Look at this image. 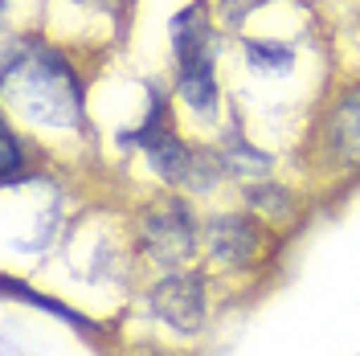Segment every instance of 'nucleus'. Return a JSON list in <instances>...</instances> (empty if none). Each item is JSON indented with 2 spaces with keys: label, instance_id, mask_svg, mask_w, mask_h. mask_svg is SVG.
Segmentation results:
<instances>
[{
  "label": "nucleus",
  "instance_id": "obj_1",
  "mask_svg": "<svg viewBox=\"0 0 360 356\" xmlns=\"http://www.w3.org/2000/svg\"><path fill=\"white\" fill-rule=\"evenodd\" d=\"M4 87L13 94V103L37 123H74L82 107V90L74 82L62 58H53L49 49H29L25 45V62L8 53L4 62Z\"/></svg>",
  "mask_w": 360,
  "mask_h": 356
},
{
  "label": "nucleus",
  "instance_id": "obj_3",
  "mask_svg": "<svg viewBox=\"0 0 360 356\" xmlns=\"http://www.w3.org/2000/svg\"><path fill=\"white\" fill-rule=\"evenodd\" d=\"M152 307L160 312V319L176 332H197L205 319V295H201V283L188 279V274H172L164 279L156 291H152Z\"/></svg>",
  "mask_w": 360,
  "mask_h": 356
},
{
  "label": "nucleus",
  "instance_id": "obj_8",
  "mask_svg": "<svg viewBox=\"0 0 360 356\" xmlns=\"http://www.w3.org/2000/svg\"><path fill=\"white\" fill-rule=\"evenodd\" d=\"M250 205L270 213V217H287L291 213V197L283 189H250Z\"/></svg>",
  "mask_w": 360,
  "mask_h": 356
},
{
  "label": "nucleus",
  "instance_id": "obj_2",
  "mask_svg": "<svg viewBox=\"0 0 360 356\" xmlns=\"http://www.w3.org/2000/svg\"><path fill=\"white\" fill-rule=\"evenodd\" d=\"M143 246L160 267H184L197 246V222L180 201H164L143 217Z\"/></svg>",
  "mask_w": 360,
  "mask_h": 356
},
{
  "label": "nucleus",
  "instance_id": "obj_5",
  "mask_svg": "<svg viewBox=\"0 0 360 356\" xmlns=\"http://www.w3.org/2000/svg\"><path fill=\"white\" fill-rule=\"evenodd\" d=\"M328 152L340 164L360 168V90H352L336 107V115H332V123H328Z\"/></svg>",
  "mask_w": 360,
  "mask_h": 356
},
{
  "label": "nucleus",
  "instance_id": "obj_9",
  "mask_svg": "<svg viewBox=\"0 0 360 356\" xmlns=\"http://www.w3.org/2000/svg\"><path fill=\"white\" fill-rule=\"evenodd\" d=\"M246 49H250V62H262V66H266V62H270V66H287V58H291V49H287V45H266V42L258 45V42H250Z\"/></svg>",
  "mask_w": 360,
  "mask_h": 356
},
{
  "label": "nucleus",
  "instance_id": "obj_11",
  "mask_svg": "<svg viewBox=\"0 0 360 356\" xmlns=\"http://www.w3.org/2000/svg\"><path fill=\"white\" fill-rule=\"evenodd\" d=\"M254 4H258V0H221V13L229 17V21H242Z\"/></svg>",
  "mask_w": 360,
  "mask_h": 356
},
{
  "label": "nucleus",
  "instance_id": "obj_4",
  "mask_svg": "<svg viewBox=\"0 0 360 356\" xmlns=\"http://www.w3.org/2000/svg\"><path fill=\"white\" fill-rule=\"evenodd\" d=\"M209 250L217 262L242 267L258 254V225H250L246 217H217L209 225Z\"/></svg>",
  "mask_w": 360,
  "mask_h": 356
},
{
  "label": "nucleus",
  "instance_id": "obj_7",
  "mask_svg": "<svg viewBox=\"0 0 360 356\" xmlns=\"http://www.w3.org/2000/svg\"><path fill=\"white\" fill-rule=\"evenodd\" d=\"M148 156H152V168H156L164 180H184L188 177V148L184 144H176L172 135H164V139H156L152 148H148Z\"/></svg>",
  "mask_w": 360,
  "mask_h": 356
},
{
  "label": "nucleus",
  "instance_id": "obj_6",
  "mask_svg": "<svg viewBox=\"0 0 360 356\" xmlns=\"http://www.w3.org/2000/svg\"><path fill=\"white\" fill-rule=\"evenodd\" d=\"M180 98H184L197 115L213 111V103H217V87H213V66H209V62L180 66Z\"/></svg>",
  "mask_w": 360,
  "mask_h": 356
},
{
  "label": "nucleus",
  "instance_id": "obj_10",
  "mask_svg": "<svg viewBox=\"0 0 360 356\" xmlns=\"http://www.w3.org/2000/svg\"><path fill=\"white\" fill-rule=\"evenodd\" d=\"M0 139H4V180L13 184V180L21 177V144H17L13 132H4Z\"/></svg>",
  "mask_w": 360,
  "mask_h": 356
}]
</instances>
